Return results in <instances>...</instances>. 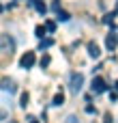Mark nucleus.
Returning <instances> with one entry per match:
<instances>
[{
    "instance_id": "obj_1",
    "label": "nucleus",
    "mask_w": 118,
    "mask_h": 123,
    "mask_svg": "<svg viewBox=\"0 0 118 123\" xmlns=\"http://www.w3.org/2000/svg\"><path fill=\"white\" fill-rule=\"evenodd\" d=\"M19 65H21L24 69H30V67L34 65V52H26V54L19 58Z\"/></svg>"
},
{
    "instance_id": "obj_2",
    "label": "nucleus",
    "mask_w": 118,
    "mask_h": 123,
    "mask_svg": "<svg viewBox=\"0 0 118 123\" xmlns=\"http://www.w3.org/2000/svg\"><path fill=\"white\" fill-rule=\"evenodd\" d=\"M2 54H13V41H11V37L9 35H2Z\"/></svg>"
},
{
    "instance_id": "obj_3",
    "label": "nucleus",
    "mask_w": 118,
    "mask_h": 123,
    "mask_svg": "<svg viewBox=\"0 0 118 123\" xmlns=\"http://www.w3.org/2000/svg\"><path fill=\"white\" fill-rule=\"evenodd\" d=\"M82 82H84L82 74H73V76H71V89H73V93H77V91L82 89Z\"/></svg>"
},
{
    "instance_id": "obj_4",
    "label": "nucleus",
    "mask_w": 118,
    "mask_h": 123,
    "mask_svg": "<svg viewBox=\"0 0 118 123\" xmlns=\"http://www.w3.org/2000/svg\"><path fill=\"white\" fill-rule=\"evenodd\" d=\"M105 48H107V50H116L118 48V35L110 32V35L105 37Z\"/></svg>"
},
{
    "instance_id": "obj_5",
    "label": "nucleus",
    "mask_w": 118,
    "mask_h": 123,
    "mask_svg": "<svg viewBox=\"0 0 118 123\" xmlns=\"http://www.w3.org/2000/svg\"><path fill=\"white\" fill-rule=\"evenodd\" d=\"M105 89H107V86H105V80H103V78H95V80H92V91H95V93H103Z\"/></svg>"
},
{
    "instance_id": "obj_6",
    "label": "nucleus",
    "mask_w": 118,
    "mask_h": 123,
    "mask_svg": "<svg viewBox=\"0 0 118 123\" xmlns=\"http://www.w3.org/2000/svg\"><path fill=\"white\" fill-rule=\"evenodd\" d=\"M88 54H90L92 58H99V56H101V50H99V45H97L95 41L88 43Z\"/></svg>"
},
{
    "instance_id": "obj_7",
    "label": "nucleus",
    "mask_w": 118,
    "mask_h": 123,
    "mask_svg": "<svg viewBox=\"0 0 118 123\" xmlns=\"http://www.w3.org/2000/svg\"><path fill=\"white\" fill-rule=\"evenodd\" d=\"M30 4H32L39 13H45V11H47V6H45V2H43V0H30Z\"/></svg>"
},
{
    "instance_id": "obj_8",
    "label": "nucleus",
    "mask_w": 118,
    "mask_h": 123,
    "mask_svg": "<svg viewBox=\"0 0 118 123\" xmlns=\"http://www.w3.org/2000/svg\"><path fill=\"white\" fill-rule=\"evenodd\" d=\"M52 104H54V106H62V104H64V95H62V93H58V95L54 97V102H52Z\"/></svg>"
},
{
    "instance_id": "obj_9",
    "label": "nucleus",
    "mask_w": 118,
    "mask_h": 123,
    "mask_svg": "<svg viewBox=\"0 0 118 123\" xmlns=\"http://www.w3.org/2000/svg\"><path fill=\"white\" fill-rule=\"evenodd\" d=\"M28 99H30V97H28V93H21V97H19V104L26 108V106H28Z\"/></svg>"
},
{
    "instance_id": "obj_10",
    "label": "nucleus",
    "mask_w": 118,
    "mask_h": 123,
    "mask_svg": "<svg viewBox=\"0 0 118 123\" xmlns=\"http://www.w3.org/2000/svg\"><path fill=\"white\" fill-rule=\"evenodd\" d=\"M45 30H47L45 26H37V28H34V32H37V37H43V35H45Z\"/></svg>"
},
{
    "instance_id": "obj_11",
    "label": "nucleus",
    "mask_w": 118,
    "mask_h": 123,
    "mask_svg": "<svg viewBox=\"0 0 118 123\" xmlns=\"http://www.w3.org/2000/svg\"><path fill=\"white\" fill-rule=\"evenodd\" d=\"M64 123H80V119H77L75 115H71V117H67V119H64Z\"/></svg>"
},
{
    "instance_id": "obj_12",
    "label": "nucleus",
    "mask_w": 118,
    "mask_h": 123,
    "mask_svg": "<svg viewBox=\"0 0 118 123\" xmlns=\"http://www.w3.org/2000/svg\"><path fill=\"white\" fill-rule=\"evenodd\" d=\"M58 19L67 22V19H69V13H64V11H58Z\"/></svg>"
},
{
    "instance_id": "obj_13",
    "label": "nucleus",
    "mask_w": 118,
    "mask_h": 123,
    "mask_svg": "<svg viewBox=\"0 0 118 123\" xmlns=\"http://www.w3.org/2000/svg\"><path fill=\"white\" fill-rule=\"evenodd\" d=\"M47 65H49V56H47V54H45V56H43V58H41V67H47Z\"/></svg>"
},
{
    "instance_id": "obj_14",
    "label": "nucleus",
    "mask_w": 118,
    "mask_h": 123,
    "mask_svg": "<svg viewBox=\"0 0 118 123\" xmlns=\"http://www.w3.org/2000/svg\"><path fill=\"white\" fill-rule=\"evenodd\" d=\"M45 28H47V30H54V28H56V24H54V22H47V24H45Z\"/></svg>"
},
{
    "instance_id": "obj_15",
    "label": "nucleus",
    "mask_w": 118,
    "mask_h": 123,
    "mask_svg": "<svg viewBox=\"0 0 118 123\" xmlns=\"http://www.w3.org/2000/svg\"><path fill=\"white\" fill-rule=\"evenodd\" d=\"M105 123H112V115H110V112L105 115Z\"/></svg>"
},
{
    "instance_id": "obj_16",
    "label": "nucleus",
    "mask_w": 118,
    "mask_h": 123,
    "mask_svg": "<svg viewBox=\"0 0 118 123\" xmlns=\"http://www.w3.org/2000/svg\"><path fill=\"white\" fill-rule=\"evenodd\" d=\"M30 123H39V121H34V119H30Z\"/></svg>"
},
{
    "instance_id": "obj_17",
    "label": "nucleus",
    "mask_w": 118,
    "mask_h": 123,
    "mask_svg": "<svg viewBox=\"0 0 118 123\" xmlns=\"http://www.w3.org/2000/svg\"><path fill=\"white\" fill-rule=\"evenodd\" d=\"M116 89H118V80H116Z\"/></svg>"
},
{
    "instance_id": "obj_18",
    "label": "nucleus",
    "mask_w": 118,
    "mask_h": 123,
    "mask_svg": "<svg viewBox=\"0 0 118 123\" xmlns=\"http://www.w3.org/2000/svg\"><path fill=\"white\" fill-rule=\"evenodd\" d=\"M11 123H15V121H11Z\"/></svg>"
}]
</instances>
